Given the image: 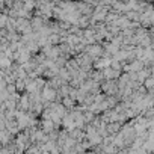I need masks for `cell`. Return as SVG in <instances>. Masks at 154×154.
Instances as JSON below:
<instances>
[{
    "mask_svg": "<svg viewBox=\"0 0 154 154\" xmlns=\"http://www.w3.org/2000/svg\"><path fill=\"white\" fill-rule=\"evenodd\" d=\"M104 75H106V77H107V79H112V77H113V75H115V72H113V71H112V69H110V68H107V69H106V71H104Z\"/></svg>",
    "mask_w": 154,
    "mask_h": 154,
    "instance_id": "7a4b0ae2",
    "label": "cell"
},
{
    "mask_svg": "<svg viewBox=\"0 0 154 154\" xmlns=\"http://www.w3.org/2000/svg\"><path fill=\"white\" fill-rule=\"evenodd\" d=\"M6 21H8L6 15H0V27H3V26L6 24Z\"/></svg>",
    "mask_w": 154,
    "mask_h": 154,
    "instance_id": "3957f363",
    "label": "cell"
},
{
    "mask_svg": "<svg viewBox=\"0 0 154 154\" xmlns=\"http://www.w3.org/2000/svg\"><path fill=\"white\" fill-rule=\"evenodd\" d=\"M41 97H42V100H44V101H53V100H54V97H56V89L47 85V86H44V88H42Z\"/></svg>",
    "mask_w": 154,
    "mask_h": 154,
    "instance_id": "6da1fadb",
    "label": "cell"
}]
</instances>
